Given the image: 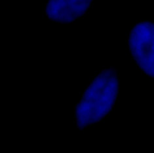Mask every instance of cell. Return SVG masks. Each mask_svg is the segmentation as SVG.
<instances>
[{"label":"cell","mask_w":154,"mask_h":153,"mask_svg":"<svg viewBox=\"0 0 154 153\" xmlns=\"http://www.w3.org/2000/svg\"><path fill=\"white\" fill-rule=\"evenodd\" d=\"M119 80L115 69L104 70L93 80L75 107L77 126L82 130L104 118L114 106Z\"/></svg>","instance_id":"1"},{"label":"cell","mask_w":154,"mask_h":153,"mask_svg":"<svg viewBox=\"0 0 154 153\" xmlns=\"http://www.w3.org/2000/svg\"><path fill=\"white\" fill-rule=\"evenodd\" d=\"M154 25L149 22L137 23L129 35V50L137 65L146 74L154 77Z\"/></svg>","instance_id":"2"},{"label":"cell","mask_w":154,"mask_h":153,"mask_svg":"<svg viewBox=\"0 0 154 153\" xmlns=\"http://www.w3.org/2000/svg\"><path fill=\"white\" fill-rule=\"evenodd\" d=\"M92 0H48L46 13L51 20L70 23L82 17L90 7Z\"/></svg>","instance_id":"3"}]
</instances>
